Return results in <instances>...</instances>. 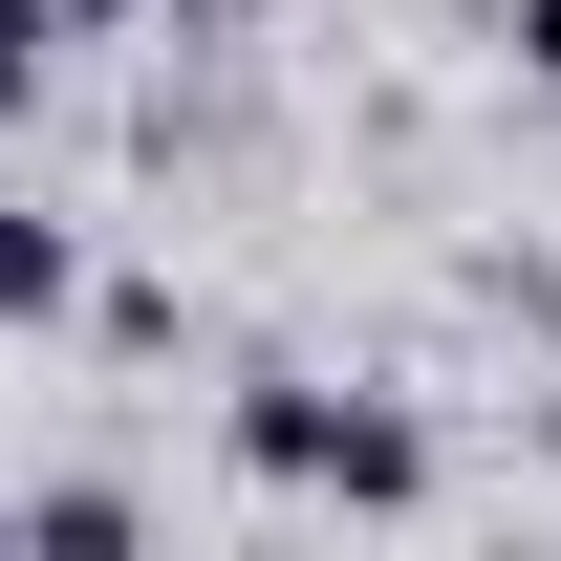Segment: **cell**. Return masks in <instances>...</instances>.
I'll use <instances>...</instances> for the list:
<instances>
[{
    "label": "cell",
    "instance_id": "5",
    "mask_svg": "<svg viewBox=\"0 0 561 561\" xmlns=\"http://www.w3.org/2000/svg\"><path fill=\"white\" fill-rule=\"evenodd\" d=\"M0 540H22V496H0Z\"/></svg>",
    "mask_w": 561,
    "mask_h": 561
},
{
    "label": "cell",
    "instance_id": "2",
    "mask_svg": "<svg viewBox=\"0 0 561 561\" xmlns=\"http://www.w3.org/2000/svg\"><path fill=\"white\" fill-rule=\"evenodd\" d=\"M66 302H87V238L66 216H0V324H66Z\"/></svg>",
    "mask_w": 561,
    "mask_h": 561
},
{
    "label": "cell",
    "instance_id": "4",
    "mask_svg": "<svg viewBox=\"0 0 561 561\" xmlns=\"http://www.w3.org/2000/svg\"><path fill=\"white\" fill-rule=\"evenodd\" d=\"M496 44H518V87H540V108H561V0H518V22H496Z\"/></svg>",
    "mask_w": 561,
    "mask_h": 561
},
{
    "label": "cell",
    "instance_id": "1",
    "mask_svg": "<svg viewBox=\"0 0 561 561\" xmlns=\"http://www.w3.org/2000/svg\"><path fill=\"white\" fill-rule=\"evenodd\" d=\"M238 476L260 496H346V518H411L432 432L389 411V389H238Z\"/></svg>",
    "mask_w": 561,
    "mask_h": 561
},
{
    "label": "cell",
    "instance_id": "3",
    "mask_svg": "<svg viewBox=\"0 0 561 561\" xmlns=\"http://www.w3.org/2000/svg\"><path fill=\"white\" fill-rule=\"evenodd\" d=\"M44 44H66V0H0V130L44 108Z\"/></svg>",
    "mask_w": 561,
    "mask_h": 561
}]
</instances>
